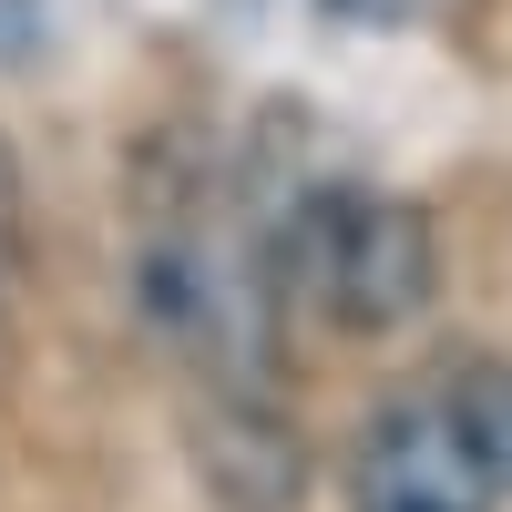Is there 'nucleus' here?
I'll use <instances>...</instances> for the list:
<instances>
[{
  "instance_id": "nucleus-1",
  "label": "nucleus",
  "mask_w": 512,
  "mask_h": 512,
  "mask_svg": "<svg viewBox=\"0 0 512 512\" xmlns=\"http://www.w3.org/2000/svg\"><path fill=\"white\" fill-rule=\"evenodd\" d=\"M246 226L277 267V297L308 287L349 338H390L441 297V246H431V216L410 195L308 185L297 205H246Z\"/></svg>"
},
{
  "instance_id": "nucleus-2",
  "label": "nucleus",
  "mask_w": 512,
  "mask_h": 512,
  "mask_svg": "<svg viewBox=\"0 0 512 512\" xmlns=\"http://www.w3.org/2000/svg\"><path fill=\"white\" fill-rule=\"evenodd\" d=\"M492 502H502V472H492V441L472 420V390L390 400L359 431L349 512H492Z\"/></svg>"
},
{
  "instance_id": "nucleus-3",
  "label": "nucleus",
  "mask_w": 512,
  "mask_h": 512,
  "mask_svg": "<svg viewBox=\"0 0 512 512\" xmlns=\"http://www.w3.org/2000/svg\"><path fill=\"white\" fill-rule=\"evenodd\" d=\"M195 472L226 512H297L308 502V441H297V420L267 390H205Z\"/></svg>"
},
{
  "instance_id": "nucleus-4",
  "label": "nucleus",
  "mask_w": 512,
  "mask_h": 512,
  "mask_svg": "<svg viewBox=\"0 0 512 512\" xmlns=\"http://www.w3.org/2000/svg\"><path fill=\"white\" fill-rule=\"evenodd\" d=\"M472 420H482V441H492V472H502V492H512V369L472 379Z\"/></svg>"
},
{
  "instance_id": "nucleus-5",
  "label": "nucleus",
  "mask_w": 512,
  "mask_h": 512,
  "mask_svg": "<svg viewBox=\"0 0 512 512\" xmlns=\"http://www.w3.org/2000/svg\"><path fill=\"white\" fill-rule=\"evenodd\" d=\"M11 277H21V164L0 144V297H11Z\"/></svg>"
}]
</instances>
